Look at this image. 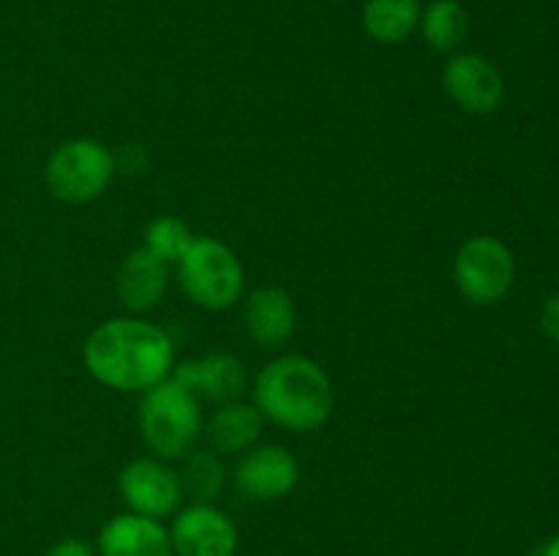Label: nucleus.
Here are the masks:
<instances>
[{
    "instance_id": "2eb2a0df",
    "label": "nucleus",
    "mask_w": 559,
    "mask_h": 556,
    "mask_svg": "<svg viewBox=\"0 0 559 556\" xmlns=\"http://www.w3.org/2000/svg\"><path fill=\"white\" fill-rule=\"evenodd\" d=\"M262 414L254 403L229 401L213 412L207 420V436L218 452H246L257 447V439L262 434Z\"/></svg>"
},
{
    "instance_id": "4be33fe9",
    "label": "nucleus",
    "mask_w": 559,
    "mask_h": 556,
    "mask_svg": "<svg viewBox=\"0 0 559 556\" xmlns=\"http://www.w3.org/2000/svg\"><path fill=\"white\" fill-rule=\"evenodd\" d=\"M540 556H559V534L549 540V543L544 545V551H540Z\"/></svg>"
},
{
    "instance_id": "9d476101",
    "label": "nucleus",
    "mask_w": 559,
    "mask_h": 556,
    "mask_svg": "<svg viewBox=\"0 0 559 556\" xmlns=\"http://www.w3.org/2000/svg\"><path fill=\"white\" fill-rule=\"evenodd\" d=\"M300 480V463L287 447L262 445L246 450L235 467V488L251 501H276L293 494Z\"/></svg>"
},
{
    "instance_id": "6e6552de",
    "label": "nucleus",
    "mask_w": 559,
    "mask_h": 556,
    "mask_svg": "<svg viewBox=\"0 0 559 556\" xmlns=\"http://www.w3.org/2000/svg\"><path fill=\"white\" fill-rule=\"evenodd\" d=\"M118 491L129 512L158 518V521L175 516L183 501L180 474L156 458H136L123 467V472L118 474Z\"/></svg>"
},
{
    "instance_id": "412c9836",
    "label": "nucleus",
    "mask_w": 559,
    "mask_h": 556,
    "mask_svg": "<svg viewBox=\"0 0 559 556\" xmlns=\"http://www.w3.org/2000/svg\"><path fill=\"white\" fill-rule=\"evenodd\" d=\"M540 327L551 341L559 343V294H551L540 309Z\"/></svg>"
},
{
    "instance_id": "ddd939ff",
    "label": "nucleus",
    "mask_w": 559,
    "mask_h": 556,
    "mask_svg": "<svg viewBox=\"0 0 559 556\" xmlns=\"http://www.w3.org/2000/svg\"><path fill=\"white\" fill-rule=\"evenodd\" d=\"M98 556H175L169 529L158 518L120 512L98 532Z\"/></svg>"
},
{
    "instance_id": "a211bd4d",
    "label": "nucleus",
    "mask_w": 559,
    "mask_h": 556,
    "mask_svg": "<svg viewBox=\"0 0 559 556\" xmlns=\"http://www.w3.org/2000/svg\"><path fill=\"white\" fill-rule=\"evenodd\" d=\"M224 463L216 452H191L186 461L183 472H180V485H183V496L189 494L191 501H213L224 488Z\"/></svg>"
},
{
    "instance_id": "4468645a",
    "label": "nucleus",
    "mask_w": 559,
    "mask_h": 556,
    "mask_svg": "<svg viewBox=\"0 0 559 556\" xmlns=\"http://www.w3.org/2000/svg\"><path fill=\"white\" fill-rule=\"evenodd\" d=\"M167 262L153 256L145 245L126 256L118 270V278H115L120 305L134 311V314L156 309L164 300V294H167Z\"/></svg>"
},
{
    "instance_id": "0eeeda50",
    "label": "nucleus",
    "mask_w": 559,
    "mask_h": 556,
    "mask_svg": "<svg viewBox=\"0 0 559 556\" xmlns=\"http://www.w3.org/2000/svg\"><path fill=\"white\" fill-rule=\"evenodd\" d=\"M175 556H235L238 554V527L213 501H191L175 512L169 527Z\"/></svg>"
},
{
    "instance_id": "f03ea898",
    "label": "nucleus",
    "mask_w": 559,
    "mask_h": 556,
    "mask_svg": "<svg viewBox=\"0 0 559 556\" xmlns=\"http://www.w3.org/2000/svg\"><path fill=\"white\" fill-rule=\"evenodd\" d=\"M254 407L271 423L309 434L322 428L333 412V385L325 368L306 354H282L257 374Z\"/></svg>"
},
{
    "instance_id": "aec40b11",
    "label": "nucleus",
    "mask_w": 559,
    "mask_h": 556,
    "mask_svg": "<svg viewBox=\"0 0 559 556\" xmlns=\"http://www.w3.org/2000/svg\"><path fill=\"white\" fill-rule=\"evenodd\" d=\"M44 556H98V551L93 548L87 540L66 537V540H58V543H55Z\"/></svg>"
},
{
    "instance_id": "f8f14e48",
    "label": "nucleus",
    "mask_w": 559,
    "mask_h": 556,
    "mask_svg": "<svg viewBox=\"0 0 559 556\" xmlns=\"http://www.w3.org/2000/svg\"><path fill=\"white\" fill-rule=\"evenodd\" d=\"M298 309L287 289L260 287L246 298L243 327L246 336L262 349H276L287 343L295 333Z\"/></svg>"
},
{
    "instance_id": "7ed1b4c3",
    "label": "nucleus",
    "mask_w": 559,
    "mask_h": 556,
    "mask_svg": "<svg viewBox=\"0 0 559 556\" xmlns=\"http://www.w3.org/2000/svg\"><path fill=\"white\" fill-rule=\"evenodd\" d=\"M140 431L145 445L164 461L191 452L202 431L200 398L167 376L145 390L140 403Z\"/></svg>"
},
{
    "instance_id": "423d86ee",
    "label": "nucleus",
    "mask_w": 559,
    "mask_h": 556,
    "mask_svg": "<svg viewBox=\"0 0 559 556\" xmlns=\"http://www.w3.org/2000/svg\"><path fill=\"white\" fill-rule=\"evenodd\" d=\"M516 262L511 249L491 234H475L453 256V281L475 305H495L511 292Z\"/></svg>"
},
{
    "instance_id": "f257e3e1",
    "label": "nucleus",
    "mask_w": 559,
    "mask_h": 556,
    "mask_svg": "<svg viewBox=\"0 0 559 556\" xmlns=\"http://www.w3.org/2000/svg\"><path fill=\"white\" fill-rule=\"evenodd\" d=\"M87 374L104 387L145 392L175 368V349L167 333L140 316H118L87 336L82 347Z\"/></svg>"
},
{
    "instance_id": "dca6fc26",
    "label": "nucleus",
    "mask_w": 559,
    "mask_h": 556,
    "mask_svg": "<svg viewBox=\"0 0 559 556\" xmlns=\"http://www.w3.org/2000/svg\"><path fill=\"white\" fill-rule=\"evenodd\" d=\"M420 0H366L360 11L366 36L377 44H402L418 31Z\"/></svg>"
},
{
    "instance_id": "f3484780",
    "label": "nucleus",
    "mask_w": 559,
    "mask_h": 556,
    "mask_svg": "<svg viewBox=\"0 0 559 556\" xmlns=\"http://www.w3.org/2000/svg\"><path fill=\"white\" fill-rule=\"evenodd\" d=\"M418 31L435 52L453 55L469 33V16L459 0H431L420 11Z\"/></svg>"
},
{
    "instance_id": "1a4fd4ad",
    "label": "nucleus",
    "mask_w": 559,
    "mask_h": 556,
    "mask_svg": "<svg viewBox=\"0 0 559 556\" xmlns=\"http://www.w3.org/2000/svg\"><path fill=\"white\" fill-rule=\"evenodd\" d=\"M442 85L453 104L469 114H491L506 96L497 65L475 52H453L442 69Z\"/></svg>"
},
{
    "instance_id": "9b49d317",
    "label": "nucleus",
    "mask_w": 559,
    "mask_h": 556,
    "mask_svg": "<svg viewBox=\"0 0 559 556\" xmlns=\"http://www.w3.org/2000/svg\"><path fill=\"white\" fill-rule=\"evenodd\" d=\"M173 376L178 385L194 392L197 398H207L216 403L238 401L243 396L249 376H246V365L240 363L235 354L213 352L205 358L186 360V363L175 365Z\"/></svg>"
},
{
    "instance_id": "39448f33",
    "label": "nucleus",
    "mask_w": 559,
    "mask_h": 556,
    "mask_svg": "<svg viewBox=\"0 0 559 556\" xmlns=\"http://www.w3.org/2000/svg\"><path fill=\"white\" fill-rule=\"evenodd\" d=\"M118 172V158L98 140L76 136L52 150L47 161V189L55 200L85 205L98 200Z\"/></svg>"
},
{
    "instance_id": "6ab92c4d",
    "label": "nucleus",
    "mask_w": 559,
    "mask_h": 556,
    "mask_svg": "<svg viewBox=\"0 0 559 556\" xmlns=\"http://www.w3.org/2000/svg\"><path fill=\"white\" fill-rule=\"evenodd\" d=\"M191 240H194L191 229L175 216L153 218L145 229V249L162 262H167V265H173V262L178 265L180 256L189 251Z\"/></svg>"
},
{
    "instance_id": "20e7f679",
    "label": "nucleus",
    "mask_w": 559,
    "mask_h": 556,
    "mask_svg": "<svg viewBox=\"0 0 559 556\" xmlns=\"http://www.w3.org/2000/svg\"><path fill=\"white\" fill-rule=\"evenodd\" d=\"M186 298L205 311H227L243 294V265L229 245L216 238H194L178 262Z\"/></svg>"
}]
</instances>
